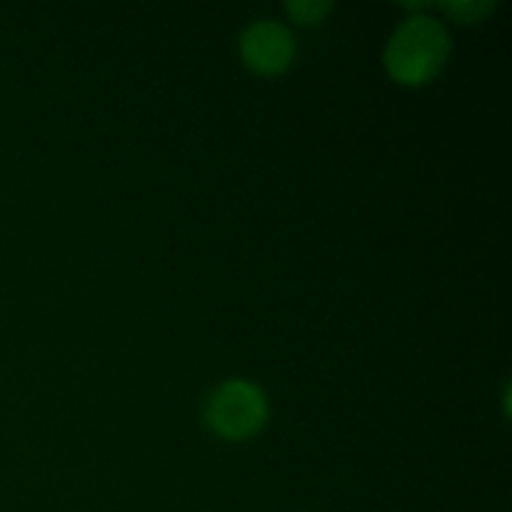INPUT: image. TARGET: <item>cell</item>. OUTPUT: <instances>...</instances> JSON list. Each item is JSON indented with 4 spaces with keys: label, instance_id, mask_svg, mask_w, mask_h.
Masks as SVG:
<instances>
[{
    "label": "cell",
    "instance_id": "6da1fadb",
    "mask_svg": "<svg viewBox=\"0 0 512 512\" xmlns=\"http://www.w3.org/2000/svg\"><path fill=\"white\" fill-rule=\"evenodd\" d=\"M448 53L450 38L445 25L430 15H413L388 40L385 65L400 83L420 85L438 75Z\"/></svg>",
    "mask_w": 512,
    "mask_h": 512
},
{
    "label": "cell",
    "instance_id": "7a4b0ae2",
    "mask_svg": "<svg viewBox=\"0 0 512 512\" xmlns=\"http://www.w3.org/2000/svg\"><path fill=\"white\" fill-rule=\"evenodd\" d=\"M205 420L220 438L245 440L268 420V400L250 380H225L208 398Z\"/></svg>",
    "mask_w": 512,
    "mask_h": 512
},
{
    "label": "cell",
    "instance_id": "3957f363",
    "mask_svg": "<svg viewBox=\"0 0 512 512\" xmlns=\"http://www.w3.org/2000/svg\"><path fill=\"white\" fill-rule=\"evenodd\" d=\"M240 53L255 73H283L295 55V38L280 20H255L240 38Z\"/></svg>",
    "mask_w": 512,
    "mask_h": 512
},
{
    "label": "cell",
    "instance_id": "277c9868",
    "mask_svg": "<svg viewBox=\"0 0 512 512\" xmlns=\"http://www.w3.org/2000/svg\"><path fill=\"white\" fill-rule=\"evenodd\" d=\"M440 8L448 15H453L455 20H460V23H475V20L493 13L495 3H485V0H458V3H443Z\"/></svg>",
    "mask_w": 512,
    "mask_h": 512
},
{
    "label": "cell",
    "instance_id": "5b68a950",
    "mask_svg": "<svg viewBox=\"0 0 512 512\" xmlns=\"http://www.w3.org/2000/svg\"><path fill=\"white\" fill-rule=\"evenodd\" d=\"M285 10H288L298 23L308 25L320 23V20L333 10V3H325V0H290V3L285 5Z\"/></svg>",
    "mask_w": 512,
    "mask_h": 512
}]
</instances>
